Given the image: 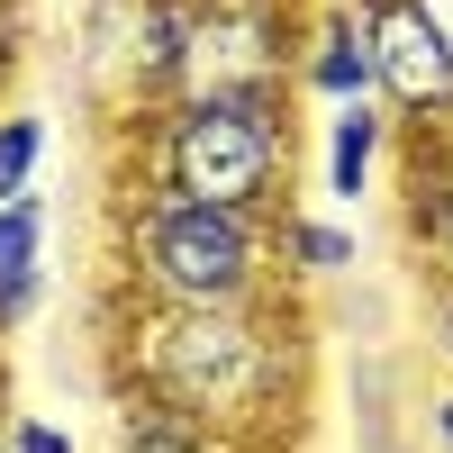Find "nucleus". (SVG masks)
<instances>
[{
  "label": "nucleus",
  "mask_w": 453,
  "mask_h": 453,
  "mask_svg": "<svg viewBox=\"0 0 453 453\" xmlns=\"http://www.w3.org/2000/svg\"><path fill=\"white\" fill-rule=\"evenodd\" d=\"M109 363H119V390L136 399L127 418H164L245 453H263L309 399L299 299H263V309H136V299H119Z\"/></svg>",
  "instance_id": "f257e3e1"
},
{
  "label": "nucleus",
  "mask_w": 453,
  "mask_h": 453,
  "mask_svg": "<svg viewBox=\"0 0 453 453\" xmlns=\"http://www.w3.org/2000/svg\"><path fill=\"white\" fill-rule=\"evenodd\" d=\"M109 273H119V299H136V309H263V299H290L281 218H226L173 191L119 200Z\"/></svg>",
  "instance_id": "f03ea898"
},
{
  "label": "nucleus",
  "mask_w": 453,
  "mask_h": 453,
  "mask_svg": "<svg viewBox=\"0 0 453 453\" xmlns=\"http://www.w3.org/2000/svg\"><path fill=\"white\" fill-rule=\"evenodd\" d=\"M136 191L226 218H290V100H173L145 119Z\"/></svg>",
  "instance_id": "7ed1b4c3"
},
{
  "label": "nucleus",
  "mask_w": 453,
  "mask_h": 453,
  "mask_svg": "<svg viewBox=\"0 0 453 453\" xmlns=\"http://www.w3.org/2000/svg\"><path fill=\"white\" fill-rule=\"evenodd\" d=\"M299 0H191L181 100H290L299 82Z\"/></svg>",
  "instance_id": "20e7f679"
},
{
  "label": "nucleus",
  "mask_w": 453,
  "mask_h": 453,
  "mask_svg": "<svg viewBox=\"0 0 453 453\" xmlns=\"http://www.w3.org/2000/svg\"><path fill=\"white\" fill-rule=\"evenodd\" d=\"M372 36V100L408 136L453 127V27L435 0H354Z\"/></svg>",
  "instance_id": "39448f33"
},
{
  "label": "nucleus",
  "mask_w": 453,
  "mask_h": 453,
  "mask_svg": "<svg viewBox=\"0 0 453 453\" xmlns=\"http://www.w3.org/2000/svg\"><path fill=\"white\" fill-rule=\"evenodd\" d=\"M290 91H318L335 109L372 100V36H363V10L354 0H335V10L309 19V36H299V82Z\"/></svg>",
  "instance_id": "423d86ee"
},
{
  "label": "nucleus",
  "mask_w": 453,
  "mask_h": 453,
  "mask_svg": "<svg viewBox=\"0 0 453 453\" xmlns=\"http://www.w3.org/2000/svg\"><path fill=\"white\" fill-rule=\"evenodd\" d=\"M408 245L453 290V136H408Z\"/></svg>",
  "instance_id": "0eeeda50"
},
{
  "label": "nucleus",
  "mask_w": 453,
  "mask_h": 453,
  "mask_svg": "<svg viewBox=\"0 0 453 453\" xmlns=\"http://www.w3.org/2000/svg\"><path fill=\"white\" fill-rule=\"evenodd\" d=\"M381 155H390V119H381V100L335 109V119H326V200L354 209V200L372 191V173H381Z\"/></svg>",
  "instance_id": "6e6552de"
},
{
  "label": "nucleus",
  "mask_w": 453,
  "mask_h": 453,
  "mask_svg": "<svg viewBox=\"0 0 453 453\" xmlns=\"http://www.w3.org/2000/svg\"><path fill=\"white\" fill-rule=\"evenodd\" d=\"M354 226L345 218H309V209H290L281 218V273L290 281H335V273H354Z\"/></svg>",
  "instance_id": "1a4fd4ad"
},
{
  "label": "nucleus",
  "mask_w": 453,
  "mask_h": 453,
  "mask_svg": "<svg viewBox=\"0 0 453 453\" xmlns=\"http://www.w3.org/2000/svg\"><path fill=\"white\" fill-rule=\"evenodd\" d=\"M46 281V191H27L0 209V290Z\"/></svg>",
  "instance_id": "9d476101"
},
{
  "label": "nucleus",
  "mask_w": 453,
  "mask_h": 453,
  "mask_svg": "<svg viewBox=\"0 0 453 453\" xmlns=\"http://www.w3.org/2000/svg\"><path fill=\"white\" fill-rule=\"evenodd\" d=\"M36 164H46V119L36 109H0V209L36 191Z\"/></svg>",
  "instance_id": "9b49d317"
},
{
  "label": "nucleus",
  "mask_w": 453,
  "mask_h": 453,
  "mask_svg": "<svg viewBox=\"0 0 453 453\" xmlns=\"http://www.w3.org/2000/svg\"><path fill=\"white\" fill-rule=\"evenodd\" d=\"M109 453H245V444H218V435H191V426H164V418H127Z\"/></svg>",
  "instance_id": "f8f14e48"
},
{
  "label": "nucleus",
  "mask_w": 453,
  "mask_h": 453,
  "mask_svg": "<svg viewBox=\"0 0 453 453\" xmlns=\"http://www.w3.org/2000/svg\"><path fill=\"white\" fill-rule=\"evenodd\" d=\"M0 435H10V453H82L55 418H27V408H19V418H0Z\"/></svg>",
  "instance_id": "ddd939ff"
},
{
  "label": "nucleus",
  "mask_w": 453,
  "mask_h": 453,
  "mask_svg": "<svg viewBox=\"0 0 453 453\" xmlns=\"http://www.w3.org/2000/svg\"><path fill=\"white\" fill-rule=\"evenodd\" d=\"M426 354L453 372V290H426Z\"/></svg>",
  "instance_id": "4468645a"
},
{
  "label": "nucleus",
  "mask_w": 453,
  "mask_h": 453,
  "mask_svg": "<svg viewBox=\"0 0 453 453\" xmlns=\"http://www.w3.org/2000/svg\"><path fill=\"white\" fill-rule=\"evenodd\" d=\"M19 46H27V0H0V82H10Z\"/></svg>",
  "instance_id": "2eb2a0df"
},
{
  "label": "nucleus",
  "mask_w": 453,
  "mask_h": 453,
  "mask_svg": "<svg viewBox=\"0 0 453 453\" xmlns=\"http://www.w3.org/2000/svg\"><path fill=\"white\" fill-rule=\"evenodd\" d=\"M426 435H435V453H453V381L426 399Z\"/></svg>",
  "instance_id": "dca6fc26"
},
{
  "label": "nucleus",
  "mask_w": 453,
  "mask_h": 453,
  "mask_svg": "<svg viewBox=\"0 0 453 453\" xmlns=\"http://www.w3.org/2000/svg\"><path fill=\"white\" fill-rule=\"evenodd\" d=\"M0 453H10V435H0Z\"/></svg>",
  "instance_id": "f3484780"
}]
</instances>
